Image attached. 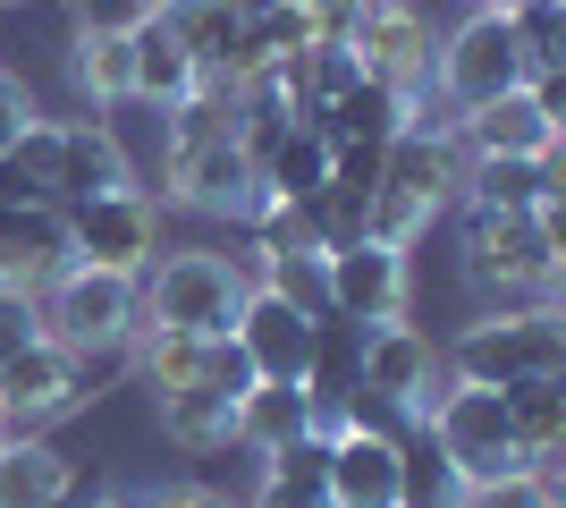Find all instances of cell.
I'll use <instances>...</instances> for the list:
<instances>
[{
    "label": "cell",
    "instance_id": "cell-38",
    "mask_svg": "<svg viewBox=\"0 0 566 508\" xmlns=\"http://www.w3.org/2000/svg\"><path fill=\"white\" fill-rule=\"evenodd\" d=\"M473 9H507V0H473Z\"/></svg>",
    "mask_w": 566,
    "mask_h": 508
},
{
    "label": "cell",
    "instance_id": "cell-19",
    "mask_svg": "<svg viewBox=\"0 0 566 508\" xmlns=\"http://www.w3.org/2000/svg\"><path fill=\"white\" fill-rule=\"evenodd\" d=\"M76 484H85V475H76V458L51 433L0 440V508H60Z\"/></svg>",
    "mask_w": 566,
    "mask_h": 508
},
{
    "label": "cell",
    "instance_id": "cell-15",
    "mask_svg": "<svg viewBox=\"0 0 566 508\" xmlns=\"http://www.w3.org/2000/svg\"><path fill=\"white\" fill-rule=\"evenodd\" d=\"M229 339L245 348V364H254V382H305V356H313V322L287 305V297L271 289H245V305H237Z\"/></svg>",
    "mask_w": 566,
    "mask_h": 508
},
{
    "label": "cell",
    "instance_id": "cell-33",
    "mask_svg": "<svg viewBox=\"0 0 566 508\" xmlns=\"http://www.w3.org/2000/svg\"><path fill=\"white\" fill-rule=\"evenodd\" d=\"M203 390H220V398H245V390H254V364H245V348H237L229 331L203 339Z\"/></svg>",
    "mask_w": 566,
    "mask_h": 508
},
{
    "label": "cell",
    "instance_id": "cell-26",
    "mask_svg": "<svg viewBox=\"0 0 566 508\" xmlns=\"http://www.w3.org/2000/svg\"><path fill=\"white\" fill-rule=\"evenodd\" d=\"M229 415H237V398H220V390H203V382L153 398V424H161V440L178 449V458H220V449H237Z\"/></svg>",
    "mask_w": 566,
    "mask_h": 508
},
{
    "label": "cell",
    "instance_id": "cell-2",
    "mask_svg": "<svg viewBox=\"0 0 566 508\" xmlns=\"http://www.w3.org/2000/svg\"><path fill=\"white\" fill-rule=\"evenodd\" d=\"M254 289L245 255H212V246H161L153 263L136 271V297H144V331H195V339H220L237 322ZM136 331V339H144Z\"/></svg>",
    "mask_w": 566,
    "mask_h": 508
},
{
    "label": "cell",
    "instance_id": "cell-16",
    "mask_svg": "<svg viewBox=\"0 0 566 508\" xmlns=\"http://www.w3.org/2000/svg\"><path fill=\"white\" fill-rule=\"evenodd\" d=\"M331 508H406V440L331 433Z\"/></svg>",
    "mask_w": 566,
    "mask_h": 508
},
{
    "label": "cell",
    "instance_id": "cell-13",
    "mask_svg": "<svg viewBox=\"0 0 566 508\" xmlns=\"http://www.w3.org/2000/svg\"><path fill=\"white\" fill-rule=\"evenodd\" d=\"M69 212L60 204H0V289L43 297L69 271Z\"/></svg>",
    "mask_w": 566,
    "mask_h": 508
},
{
    "label": "cell",
    "instance_id": "cell-10",
    "mask_svg": "<svg viewBox=\"0 0 566 508\" xmlns=\"http://www.w3.org/2000/svg\"><path fill=\"white\" fill-rule=\"evenodd\" d=\"M355 390H373V398H389V407H406L423 424V407L449 390V364H440L431 331H415V322H373V331H364V382Z\"/></svg>",
    "mask_w": 566,
    "mask_h": 508
},
{
    "label": "cell",
    "instance_id": "cell-14",
    "mask_svg": "<svg viewBox=\"0 0 566 508\" xmlns=\"http://www.w3.org/2000/svg\"><path fill=\"white\" fill-rule=\"evenodd\" d=\"M380 187L449 212L457 187H465V145H457L449 127H398V136L380 145Z\"/></svg>",
    "mask_w": 566,
    "mask_h": 508
},
{
    "label": "cell",
    "instance_id": "cell-36",
    "mask_svg": "<svg viewBox=\"0 0 566 508\" xmlns=\"http://www.w3.org/2000/svg\"><path fill=\"white\" fill-rule=\"evenodd\" d=\"M60 9H69L85 34H127V25H136L153 0H60Z\"/></svg>",
    "mask_w": 566,
    "mask_h": 508
},
{
    "label": "cell",
    "instance_id": "cell-29",
    "mask_svg": "<svg viewBox=\"0 0 566 508\" xmlns=\"http://www.w3.org/2000/svg\"><path fill=\"white\" fill-rule=\"evenodd\" d=\"M499 18H507V34H516V60H524V76H549V69H566V0H507Z\"/></svg>",
    "mask_w": 566,
    "mask_h": 508
},
{
    "label": "cell",
    "instance_id": "cell-23",
    "mask_svg": "<svg viewBox=\"0 0 566 508\" xmlns=\"http://www.w3.org/2000/svg\"><path fill=\"white\" fill-rule=\"evenodd\" d=\"M499 407H507V433H516V449L549 475V458L566 449V373L507 382V390H499Z\"/></svg>",
    "mask_w": 566,
    "mask_h": 508
},
{
    "label": "cell",
    "instance_id": "cell-6",
    "mask_svg": "<svg viewBox=\"0 0 566 508\" xmlns=\"http://www.w3.org/2000/svg\"><path fill=\"white\" fill-rule=\"evenodd\" d=\"M127 356H69V348H51V339H34V348H18V356L0 364V440H25V433H51L60 415L94 407L102 398V373Z\"/></svg>",
    "mask_w": 566,
    "mask_h": 508
},
{
    "label": "cell",
    "instance_id": "cell-7",
    "mask_svg": "<svg viewBox=\"0 0 566 508\" xmlns=\"http://www.w3.org/2000/svg\"><path fill=\"white\" fill-rule=\"evenodd\" d=\"M516 85H524V60H516V34H507L499 9H473V18L449 25L440 51H431V111H440V120L482 111V102L516 94Z\"/></svg>",
    "mask_w": 566,
    "mask_h": 508
},
{
    "label": "cell",
    "instance_id": "cell-24",
    "mask_svg": "<svg viewBox=\"0 0 566 508\" xmlns=\"http://www.w3.org/2000/svg\"><path fill=\"white\" fill-rule=\"evenodd\" d=\"M127 69H136V85H127V102H144V111H169L178 94H195V60L178 43H169V25L144 9L136 25H127Z\"/></svg>",
    "mask_w": 566,
    "mask_h": 508
},
{
    "label": "cell",
    "instance_id": "cell-20",
    "mask_svg": "<svg viewBox=\"0 0 566 508\" xmlns=\"http://www.w3.org/2000/svg\"><path fill=\"white\" fill-rule=\"evenodd\" d=\"M153 18L169 25V43L187 51L195 69H229L245 85V69H237L245 60V18H229L220 0H153Z\"/></svg>",
    "mask_w": 566,
    "mask_h": 508
},
{
    "label": "cell",
    "instance_id": "cell-18",
    "mask_svg": "<svg viewBox=\"0 0 566 508\" xmlns=\"http://www.w3.org/2000/svg\"><path fill=\"white\" fill-rule=\"evenodd\" d=\"M415 120V111H406V94L398 85H380V76H355L347 94L331 102V111H313V120H296V127H313V136H322V145H389V136H398V127Z\"/></svg>",
    "mask_w": 566,
    "mask_h": 508
},
{
    "label": "cell",
    "instance_id": "cell-27",
    "mask_svg": "<svg viewBox=\"0 0 566 508\" xmlns=\"http://www.w3.org/2000/svg\"><path fill=\"white\" fill-rule=\"evenodd\" d=\"M364 382V322L355 314H313V356H305V398L313 407H338L347 390Z\"/></svg>",
    "mask_w": 566,
    "mask_h": 508
},
{
    "label": "cell",
    "instance_id": "cell-35",
    "mask_svg": "<svg viewBox=\"0 0 566 508\" xmlns=\"http://www.w3.org/2000/svg\"><path fill=\"white\" fill-rule=\"evenodd\" d=\"M43 339V314H34V297L25 289H0V364L18 356V348H34Z\"/></svg>",
    "mask_w": 566,
    "mask_h": 508
},
{
    "label": "cell",
    "instance_id": "cell-4",
    "mask_svg": "<svg viewBox=\"0 0 566 508\" xmlns=\"http://www.w3.org/2000/svg\"><path fill=\"white\" fill-rule=\"evenodd\" d=\"M34 314H43V339L51 348H69V356H127L144 331V297L127 271H94V263H69L34 297Z\"/></svg>",
    "mask_w": 566,
    "mask_h": 508
},
{
    "label": "cell",
    "instance_id": "cell-25",
    "mask_svg": "<svg viewBox=\"0 0 566 508\" xmlns=\"http://www.w3.org/2000/svg\"><path fill=\"white\" fill-rule=\"evenodd\" d=\"M457 204H473V212H549L558 204V162H465Z\"/></svg>",
    "mask_w": 566,
    "mask_h": 508
},
{
    "label": "cell",
    "instance_id": "cell-28",
    "mask_svg": "<svg viewBox=\"0 0 566 508\" xmlns=\"http://www.w3.org/2000/svg\"><path fill=\"white\" fill-rule=\"evenodd\" d=\"M60 145H69V120H34L18 136V145L0 153V169H9V187L25 195V204H60Z\"/></svg>",
    "mask_w": 566,
    "mask_h": 508
},
{
    "label": "cell",
    "instance_id": "cell-11",
    "mask_svg": "<svg viewBox=\"0 0 566 508\" xmlns=\"http://www.w3.org/2000/svg\"><path fill=\"white\" fill-rule=\"evenodd\" d=\"M322 280H331V314H355L364 331H373V322H406V297H415L406 255L398 246H373V238L331 246V255H322Z\"/></svg>",
    "mask_w": 566,
    "mask_h": 508
},
{
    "label": "cell",
    "instance_id": "cell-9",
    "mask_svg": "<svg viewBox=\"0 0 566 508\" xmlns=\"http://www.w3.org/2000/svg\"><path fill=\"white\" fill-rule=\"evenodd\" d=\"M161 195L169 204H187V212L203 220H245L262 204V169L245 162V145L237 136H220V145H195V153H169L161 162Z\"/></svg>",
    "mask_w": 566,
    "mask_h": 508
},
{
    "label": "cell",
    "instance_id": "cell-8",
    "mask_svg": "<svg viewBox=\"0 0 566 508\" xmlns=\"http://www.w3.org/2000/svg\"><path fill=\"white\" fill-rule=\"evenodd\" d=\"M60 212H69V255L94 271H127L136 280L161 255V204H153V187H111V195H85V204H60Z\"/></svg>",
    "mask_w": 566,
    "mask_h": 508
},
{
    "label": "cell",
    "instance_id": "cell-32",
    "mask_svg": "<svg viewBox=\"0 0 566 508\" xmlns=\"http://www.w3.org/2000/svg\"><path fill=\"white\" fill-rule=\"evenodd\" d=\"M457 508H558V484H549L542 466L533 475H499V484H465Z\"/></svg>",
    "mask_w": 566,
    "mask_h": 508
},
{
    "label": "cell",
    "instance_id": "cell-17",
    "mask_svg": "<svg viewBox=\"0 0 566 508\" xmlns=\"http://www.w3.org/2000/svg\"><path fill=\"white\" fill-rule=\"evenodd\" d=\"M111 187H144L136 153L111 120H69V145H60V204H85V195H111Z\"/></svg>",
    "mask_w": 566,
    "mask_h": 508
},
{
    "label": "cell",
    "instance_id": "cell-12",
    "mask_svg": "<svg viewBox=\"0 0 566 508\" xmlns=\"http://www.w3.org/2000/svg\"><path fill=\"white\" fill-rule=\"evenodd\" d=\"M449 136L465 145V162H558V136H566V127L516 85V94L482 102V111H457Z\"/></svg>",
    "mask_w": 566,
    "mask_h": 508
},
{
    "label": "cell",
    "instance_id": "cell-1",
    "mask_svg": "<svg viewBox=\"0 0 566 508\" xmlns=\"http://www.w3.org/2000/svg\"><path fill=\"white\" fill-rule=\"evenodd\" d=\"M558 263H566L558 204H549V212H473L465 204L457 271H465L482 297H499V305H558Z\"/></svg>",
    "mask_w": 566,
    "mask_h": 508
},
{
    "label": "cell",
    "instance_id": "cell-3",
    "mask_svg": "<svg viewBox=\"0 0 566 508\" xmlns=\"http://www.w3.org/2000/svg\"><path fill=\"white\" fill-rule=\"evenodd\" d=\"M440 364H449V382H473V390L566 373V322L558 305H491L482 322L457 331V348H440Z\"/></svg>",
    "mask_w": 566,
    "mask_h": 508
},
{
    "label": "cell",
    "instance_id": "cell-37",
    "mask_svg": "<svg viewBox=\"0 0 566 508\" xmlns=\"http://www.w3.org/2000/svg\"><path fill=\"white\" fill-rule=\"evenodd\" d=\"M60 508H127V500H111V491H94V484H76V491H69Z\"/></svg>",
    "mask_w": 566,
    "mask_h": 508
},
{
    "label": "cell",
    "instance_id": "cell-39",
    "mask_svg": "<svg viewBox=\"0 0 566 508\" xmlns=\"http://www.w3.org/2000/svg\"><path fill=\"white\" fill-rule=\"evenodd\" d=\"M0 9H18V0H0Z\"/></svg>",
    "mask_w": 566,
    "mask_h": 508
},
{
    "label": "cell",
    "instance_id": "cell-21",
    "mask_svg": "<svg viewBox=\"0 0 566 508\" xmlns=\"http://www.w3.org/2000/svg\"><path fill=\"white\" fill-rule=\"evenodd\" d=\"M305 433H313V398L296 382H254L229 415V440L245 458H271V449H287V440H305Z\"/></svg>",
    "mask_w": 566,
    "mask_h": 508
},
{
    "label": "cell",
    "instance_id": "cell-22",
    "mask_svg": "<svg viewBox=\"0 0 566 508\" xmlns=\"http://www.w3.org/2000/svg\"><path fill=\"white\" fill-rule=\"evenodd\" d=\"M245 508H331V440L305 433L287 449H271L254 491H245Z\"/></svg>",
    "mask_w": 566,
    "mask_h": 508
},
{
    "label": "cell",
    "instance_id": "cell-30",
    "mask_svg": "<svg viewBox=\"0 0 566 508\" xmlns=\"http://www.w3.org/2000/svg\"><path fill=\"white\" fill-rule=\"evenodd\" d=\"M331 187V145L313 136V127H287L280 153L262 162V195H287V204H305V195Z\"/></svg>",
    "mask_w": 566,
    "mask_h": 508
},
{
    "label": "cell",
    "instance_id": "cell-34",
    "mask_svg": "<svg viewBox=\"0 0 566 508\" xmlns=\"http://www.w3.org/2000/svg\"><path fill=\"white\" fill-rule=\"evenodd\" d=\"M34 120H43V102H34V85H25L18 69H0V153L18 145V136H25Z\"/></svg>",
    "mask_w": 566,
    "mask_h": 508
},
{
    "label": "cell",
    "instance_id": "cell-31",
    "mask_svg": "<svg viewBox=\"0 0 566 508\" xmlns=\"http://www.w3.org/2000/svg\"><path fill=\"white\" fill-rule=\"evenodd\" d=\"M254 289H271V297H287L296 314H331V280H322V255H262L254 263Z\"/></svg>",
    "mask_w": 566,
    "mask_h": 508
},
{
    "label": "cell",
    "instance_id": "cell-5",
    "mask_svg": "<svg viewBox=\"0 0 566 508\" xmlns=\"http://www.w3.org/2000/svg\"><path fill=\"white\" fill-rule=\"evenodd\" d=\"M415 433H423V440H431V458L457 475V491H465V484H499V475H533V458H524L516 433H507L499 390L449 382V390L423 407V424H415Z\"/></svg>",
    "mask_w": 566,
    "mask_h": 508
}]
</instances>
